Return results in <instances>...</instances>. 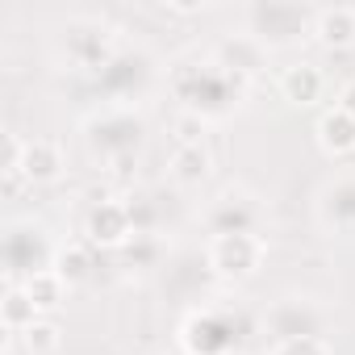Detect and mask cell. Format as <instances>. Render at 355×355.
<instances>
[{"mask_svg": "<svg viewBox=\"0 0 355 355\" xmlns=\"http://www.w3.org/2000/svg\"><path fill=\"white\" fill-rule=\"evenodd\" d=\"M150 355H163V351H150Z\"/></svg>", "mask_w": 355, "mask_h": 355, "instance_id": "14", "label": "cell"}, {"mask_svg": "<svg viewBox=\"0 0 355 355\" xmlns=\"http://www.w3.org/2000/svg\"><path fill=\"white\" fill-rule=\"evenodd\" d=\"M338 109H343L347 117H355V80H351V84L338 92Z\"/></svg>", "mask_w": 355, "mask_h": 355, "instance_id": "13", "label": "cell"}, {"mask_svg": "<svg viewBox=\"0 0 355 355\" xmlns=\"http://www.w3.org/2000/svg\"><path fill=\"white\" fill-rule=\"evenodd\" d=\"M0 322H5V334H21V330H30V326L38 322V305L30 301L26 288L9 284L5 301H0Z\"/></svg>", "mask_w": 355, "mask_h": 355, "instance_id": "7", "label": "cell"}, {"mask_svg": "<svg viewBox=\"0 0 355 355\" xmlns=\"http://www.w3.org/2000/svg\"><path fill=\"white\" fill-rule=\"evenodd\" d=\"M318 42L322 46H355V9L351 5H334V9H322L318 13Z\"/></svg>", "mask_w": 355, "mask_h": 355, "instance_id": "5", "label": "cell"}, {"mask_svg": "<svg viewBox=\"0 0 355 355\" xmlns=\"http://www.w3.org/2000/svg\"><path fill=\"white\" fill-rule=\"evenodd\" d=\"M59 167H63V150L51 142V138H34V142H21V175L30 184H46V180H55L59 175Z\"/></svg>", "mask_w": 355, "mask_h": 355, "instance_id": "3", "label": "cell"}, {"mask_svg": "<svg viewBox=\"0 0 355 355\" xmlns=\"http://www.w3.org/2000/svg\"><path fill=\"white\" fill-rule=\"evenodd\" d=\"M171 175L180 184H201L209 175V150L205 146H175L171 155Z\"/></svg>", "mask_w": 355, "mask_h": 355, "instance_id": "9", "label": "cell"}, {"mask_svg": "<svg viewBox=\"0 0 355 355\" xmlns=\"http://www.w3.org/2000/svg\"><path fill=\"white\" fill-rule=\"evenodd\" d=\"M63 284H67V280H63L55 268H34V272L26 276V284H21V288L30 293V301H34V305H38V313H42V309H55V305L63 301Z\"/></svg>", "mask_w": 355, "mask_h": 355, "instance_id": "8", "label": "cell"}, {"mask_svg": "<svg viewBox=\"0 0 355 355\" xmlns=\"http://www.w3.org/2000/svg\"><path fill=\"white\" fill-rule=\"evenodd\" d=\"M318 146L326 150V155H351L355 150V117H347L338 105L330 109V113H322L318 117Z\"/></svg>", "mask_w": 355, "mask_h": 355, "instance_id": "4", "label": "cell"}, {"mask_svg": "<svg viewBox=\"0 0 355 355\" xmlns=\"http://www.w3.org/2000/svg\"><path fill=\"white\" fill-rule=\"evenodd\" d=\"M55 272H59L67 284L84 280V276H88V251H84V247H67V251H59V259H55Z\"/></svg>", "mask_w": 355, "mask_h": 355, "instance_id": "11", "label": "cell"}, {"mask_svg": "<svg viewBox=\"0 0 355 355\" xmlns=\"http://www.w3.org/2000/svg\"><path fill=\"white\" fill-rule=\"evenodd\" d=\"M280 92L293 101V105H313L322 96V71L313 63H297L280 76Z\"/></svg>", "mask_w": 355, "mask_h": 355, "instance_id": "6", "label": "cell"}, {"mask_svg": "<svg viewBox=\"0 0 355 355\" xmlns=\"http://www.w3.org/2000/svg\"><path fill=\"white\" fill-rule=\"evenodd\" d=\"M17 338L26 343L30 355H51V351H59V326L46 322V318H38V322H34L30 330H21Z\"/></svg>", "mask_w": 355, "mask_h": 355, "instance_id": "10", "label": "cell"}, {"mask_svg": "<svg viewBox=\"0 0 355 355\" xmlns=\"http://www.w3.org/2000/svg\"><path fill=\"white\" fill-rule=\"evenodd\" d=\"M84 234L92 247H121L130 239V209L117 205V201H101L92 205L88 222H84Z\"/></svg>", "mask_w": 355, "mask_h": 355, "instance_id": "2", "label": "cell"}, {"mask_svg": "<svg viewBox=\"0 0 355 355\" xmlns=\"http://www.w3.org/2000/svg\"><path fill=\"white\" fill-rule=\"evenodd\" d=\"M276 355H330L313 334H288L280 347H276Z\"/></svg>", "mask_w": 355, "mask_h": 355, "instance_id": "12", "label": "cell"}, {"mask_svg": "<svg viewBox=\"0 0 355 355\" xmlns=\"http://www.w3.org/2000/svg\"><path fill=\"white\" fill-rule=\"evenodd\" d=\"M209 263L230 276V280H243V276H255L259 263H263V243L251 234V230H226V234H214L209 243Z\"/></svg>", "mask_w": 355, "mask_h": 355, "instance_id": "1", "label": "cell"}]
</instances>
